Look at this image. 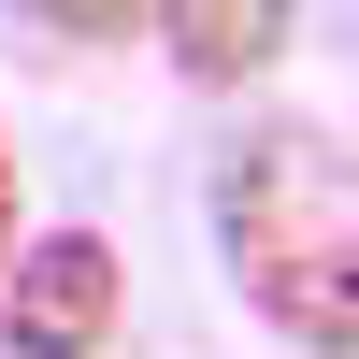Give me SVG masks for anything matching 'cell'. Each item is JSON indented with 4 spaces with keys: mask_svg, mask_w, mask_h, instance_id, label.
I'll list each match as a JSON object with an SVG mask.
<instances>
[{
    "mask_svg": "<svg viewBox=\"0 0 359 359\" xmlns=\"http://www.w3.org/2000/svg\"><path fill=\"white\" fill-rule=\"evenodd\" d=\"M201 216H216V259L259 331H287L302 359H359V201H345L331 115H245L216 144Z\"/></svg>",
    "mask_w": 359,
    "mask_h": 359,
    "instance_id": "6da1fadb",
    "label": "cell"
},
{
    "mask_svg": "<svg viewBox=\"0 0 359 359\" xmlns=\"http://www.w3.org/2000/svg\"><path fill=\"white\" fill-rule=\"evenodd\" d=\"M172 86H259L287 43H302V0H144Z\"/></svg>",
    "mask_w": 359,
    "mask_h": 359,
    "instance_id": "3957f363",
    "label": "cell"
},
{
    "mask_svg": "<svg viewBox=\"0 0 359 359\" xmlns=\"http://www.w3.org/2000/svg\"><path fill=\"white\" fill-rule=\"evenodd\" d=\"M15 15L43 29L57 57H72V43H130V29H144V0H15Z\"/></svg>",
    "mask_w": 359,
    "mask_h": 359,
    "instance_id": "277c9868",
    "label": "cell"
},
{
    "mask_svg": "<svg viewBox=\"0 0 359 359\" xmlns=\"http://www.w3.org/2000/svg\"><path fill=\"white\" fill-rule=\"evenodd\" d=\"M0 259H15V130H0Z\"/></svg>",
    "mask_w": 359,
    "mask_h": 359,
    "instance_id": "5b68a950",
    "label": "cell"
},
{
    "mask_svg": "<svg viewBox=\"0 0 359 359\" xmlns=\"http://www.w3.org/2000/svg\"><path fill=\"white\" fill-rule=\"evenodd\" d=\"M115 302H130V273H115L101 230H43V245L0 259V359H101Z\"/></svg>",
    "mask_w": 359,
    "mask_h": 359,
    "instance_id": "7a4b0ae2",
    "label": "cell"
}]
</instances>
